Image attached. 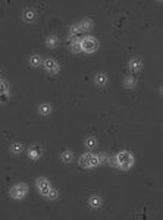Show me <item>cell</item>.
Returning a JSON list of instances; mask_svg holds the SVG:
<instances>
[{"label": "cell", "instance_id": "cell-1", "mask_svg": "<svg viewBox=\"0 0 163 220\" xmlns=\"http://www.w3.org/2000/svg\"><path fill=\"white\" fill-rule=\"evenodd\" d=\"M115 158L120 169H130L134 164V156L131 153H128V151H120Z\"/></svg>", "mask_w": 163, "mask_h": 220}, {"label": "cell", "instance_id": "cell-2", "mask_svg": "<svg viewBox=\"0 0 163 220\" xmlns=\"http://www.w3.org/2000/svg\"><path fill=\"white\" fill-rule=\"evenodd\" d=\"M97 47H99V43L94 37H87L81 41V50L85 53H93L96 52Z\"/></svg>", "mask_w": 163, "mask_h": 220}, {"label": "cell", "instance_id": "cell-3", "mask_svg": "<svg viewBox=\"0 0 163 220\" xmlns=\"http://www.w3.org/2000/svg\"><path fill=\"white\" fill-rule=\"evenodd\" d=\"M27 192H28V187H27L25 183H16V185L10 189V195H12V198H15V200H22V198L27 195Z\"/></svg>", "mask_w": 163, "mask_h": 220}, {"label": "cell", "instance_id": "cell-4", "mask_svg": "<svg viewBox=\"0 0 163 220\" xmlns=\"http://www.w3.org/2000/svg\"><path fill=\"white\" fill-rule=\"evenodd\" d=\"M43 66H44V69H46L48 73H58V72H59V65H58V62H56L54 59H47V60H44Z\"/></svg>", "mask_w": 163, "mask_h": 220}, {"label": "cell", "instance_id": "cell-5", "mask_svg": "<svg viewBox=\"0 0 163 220\" xmlns=\"http://www.w3.org/2000/svg\"><path fill=\"white\" fill-rule=\"evenodd\" d=\"M37 188H38V191L41 192L43 195H46V194L50 191V183H48V181L46 178H38V179H37Z\"/></svg>", "mask_w": 163, "mask_h": 220}, {"label": "cell", "instance_id": "cell-6", "mask_svg": "<svg viewBox=\"0 0 163 220\" xmlns=\"http://www.w3.org/2000/svg\"><path fill=\"white\" fill-rule=\"evenodd\" d=\"M40 156H41V147H40V145H33V147L28 150V157L31 158V160H38Z\"/></svg>", "mask_w": 163, "mask_h": 220}, {"label": "cell", "instance_id": "cell-7", "mask_svg": "<svg viewBox=\"0 0 163 220\" xmlns=\"http://www.w3.org/2000/svg\"><path fill=\"white\" fill-rule=\"evenodd\" d=\"M141 68H143V62H141L138 58L132 59V60L130 62V69H131L132 73H138V72L141 71Z\"/></svg>", "mask_w": 163, "mask_h": 220}, {"label": "cell", "instance_id": "cell-8", "mask_svg": "<svg viewBox=\"0 0 163 220\" xmlns=\"http://www.w3.org/2000/svg\"><path fill=\"white\" fill-rule=\"evenodd\" d=\"M88 206L91 208H99L101 206V198L99 195H93L88 198Z\"/></svg>", "mask_w": 163, "mask_h": 220}, {"label": "cell", "instance_id": "cell-9", "mask_svg": "<svg viewBox=\"0 0 163 220\" xmlns=\"http://www.w3.org/2000/svg\"><path fill=\"white\" fill-rule=\"evenodd\" d=\"M78 28L81 29V31H84V32H87V31H91L93 29V21L91 19H84L79 24V27Z\"/></svg>", "mask_w": 163, "mask_h": 220}, {"label": "cell", "instance_id": "cell-10", "mask_svg": "<svg viewBox=\"0 0 163 220\" xmlns=\"http://www.w3.org/2000/svg\"><path fill=\"white\" fill-rule=\"evenodd\" d=\"M38 112H40V115H43V116L50 115L52 113V106L48 104V103H43V104L38 106Z\"/></svg>", "mask_w": 163, "mask_h": 220}, {"label": "cell", "instance_id": "cell-11", "mask_svg": "<svg viewBox=\"0 0 163 220\" xmlns=\"http://www.w3.org/2000/svg\"><path fill=\"white\" fill-rule=\"evenodd\" d=\"M90 162H91V154H82L81 158H79V164H81L82 168H91L90 166Z\"/></svg>", "mask_w": 163, "mask_h": 220}, {"label": "cell", "instance_id": "cell-12", "mask_svg": "<svg viewBox=\"0 0 163 220\" xmlns=\"http://www.w3.org/2000/svg\"><path fill=\"white\" fill-rule=\"evenodd\" d=\"M35 18H37V13H35V10L33 9H27L24 12V19L28 21V22H34L35 21Z\"/></svg>", "mask_w": 163, "mask_h": 220}, {"label": "cell", "instance_id": "cell-13", "mask_svg": "<svg viewBox=\"0 0 163 220\" xmlns=\"http://www.w3.org/2000/svg\"><path fill=\"white\" fill-rule=\"evenodd\" d=\"M94 81H96V84L99 87H104L107 84V75L106 73H99V75H96Z\"/></svg>", "mask_w": 163, "mask_h": 220}, {"label": "cell", "instance_id": "cell-14", "mask_svg": "<svg viewBox=\"0 0 163 220\" xmlns=\"http://www.w3.org/2000/svg\"><path fill=\"white\" fill-rule=\"evenodd\" d=\"M29 63H31V66L37 68L41 65V58H40L38 54H33L31 58H29Z\"/></svg>", "mask_w": 163, "mask_h": 220}, {"label": "cell", "instance_id": "cell-15", "mask_svg": "<svg viewBox=\"0 0 163 220\" xmlns=\"http://www.w3.org/2000/svg\"><path fill=\"white\" fill-rule=\"evenodd\" d=\"M134 85H135V81H134V78H132V77H126L124 79V87H125V88L131 90V88H134Z\"/></svg>", "mask_w": 163, "mask_h": 220}, {"label": "cell", "instance_id": "cell-16", "mask_svg": "<svg viewBox=\"0 0 163 220\" xmlns=\"http://www.w3.org/2000/svg\"><path fill=\"white\" fill-rule=\"evenodd\" d=\"M22 150H24V145L21 142H16V144H12V147H10V151L15 154H19L22 153Z\"/></svg>", "mask_w": 163, "mask_h": 220}, {"label": "cell", "instance_id": "cell-17", "mask_svg": "<svg viewBox=\"0 0 163 220\" xmlns=\"http://www.w3.org/2000/svg\"><path fill=\"white\" fill-rule=\"evenodd\" d=\"M72 158H74V154H72V151L66 150V151H63V153H62V160L65 163H71Z\"/></svg>", "mask_w": 163, "mask_h": 220}, {"label": "cell", "instance_id": "cell-18", "mask_svg": "<svg viewBox=\"0 0 163 220\" xmlns=\"http://www.w3.org/2000/svg\"><path fill=\"white\" fill-rule=\"evenodd\" d=\"M46 44H47V47L54 48V47H56V44H58V38H56V37H47Z\"/></svg>", "mask_w": 163, "mask_h": 220}, {"label": "cell", "instance_id": "cell-19", "mask_svg": "<svg viewBox=\"0 0 163 220\" xmlns=\"http://www.w3.org/2000/svg\"><path fill=\"white\" fill-rule=\"evenodd\" d=\"M81 29L78 28V27H72L71 28V35H72V40H74V37H75V38H78V37H79V35H81Z\"/></svg>", "mask_w": 163, "mask_h": 220}, {"label": "cell", "instance_id": "cell-20", "mask_svg": "<svg viewBox=\"0 0 163 220\" xmlns=\"http://www.w3.org/2000/svg\"><path fill=\"white\" fill-rule=\"evenodd\" d=\"M71 48H72V52H74V53L82 52V50H81V41H75V43H72Z\"/></svg>", "mask_w": 163, "mask_h": 220}, {"label": "cell", "instance_id": "cell-21", "mask_svg": "<svg viewBox=\"0 0 163 220\" xmlns=\"http://www.w3.org/2000/svg\"><path fill=\"white\" fill-rule=\"evenodd\" d=\"M9 91V84L3 79H0V92H8Z\"/></svg>", "mask_w": 163, "mask_h": 220}, {"label": "cell", "instance_id": "cell-22", "mask_svg": "<svg viewBox=\"0 0 163 220\" xmlns=\"http://www.w3.org/2000/svg\"><path fill=\"white\" fill-rule=\"evenodd\" d=\"M96 144H97L96 138H87L85 139V145L88 147V148H94V147H96Z\"/></svg>", "mask_w": 163, "mask_h": 220}, {"label": "cell", "instance_id": "cell-23", "mask_svg": "<svg viewBox=\"0 0 163 220\" xmlns=\"http://www.w3.org/2000/svg\"><path fill=\"white\" fill-rule=\"evenodd\" d=\"M46 197H47V198H50V200H56V198H58V191L50 188V191L46 194Z\"/></svg>", "mask_w": 163, "mask_h": 220}, {"label": "cell", "instance_id": "cell-24", "mask_svg": "<svg viewBox=\"0 0 163 220\" xmlns=\"http://www.w3.org/2000/svg\"><path fill=\"white\" fill-rule=\"evenodd\" d=\"M99 164H100L99 157H97L96 154H91V162H90V166H91V168H96V166H99Z\"/></svg>", "mask_w": 163, "mask_h": 220}, {"label": "cell", "instance_id": "cell-25", "mask_svg": "<svg viewBox=\"0 0 163 220\" xmlns=\"http://www.w3.org/2000/svg\"><path fill=\"white\" fill-rule=\"evenodd\" d=\"M97 157H99V162H100V163H106V162H109V156H107V154H104V153L99 154Z\"/></svg>", "mask_w": 163, "mask_h": 220}, {"label": "cell", "instance_id": "cell-26", "mask_svg": "<svg viewBox=\"0 0 163 220\" xmlns=\"http://www.w3.org/2000/svg\"><path fill=\"white\" fill-rule=\"evenodd\" d=\"M9 100V94L8 92H0V103H6Z\"/></svg>", "mask_w": 163, "mask_h": 220}, {"label": "cell", "instance_id": "cell-27", "mask_svg": "<svg viewBox=\"0 0 163 220\" xmlns=\"http://www.w3.org/2000/svg\"><path fill=\"white\" fill-rule=\"evenodd\" d=\"M0 75H2V73H0Z\"/></svg>", "mask_w": 163, "mask_h": 220}]
</instances>
